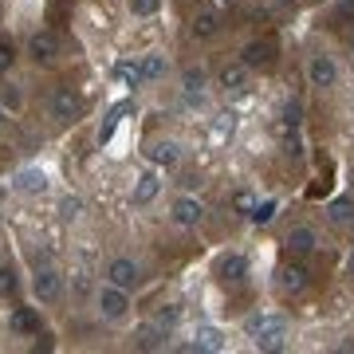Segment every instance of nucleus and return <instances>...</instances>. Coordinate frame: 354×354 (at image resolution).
I'll use <instances>...</instances> for the list:
<instances>
[{"mask_svg":"<svg viewBox=\"0 0 354 354\" xmlns=\"http://www.w3.org/2000/svg\"><path fill=\"white\" fill-rule=\"evenodd\" d=\"M32 288H36V299H44V304H51V299H59V291H64V283H59V272L55 268H36V279H32Z\"/></svg>","mask_w":354,"mask_h":354,"instance_id":"nucleus-1","label":"nucleus"},{"mask_svg":"<svg viewBox=\"0 0 354 354\" xmlns=\"http://www.w3.org/2000/svg\"><path fill=\"white\" fill-rule=\"evenodd\" d=\"M51 114H55V118H64V122H75L79 114H83V99H79L75 91H55V95H51Z\"/></svg>","mask_w":354,"mask_h":354,"instance_id":"nucleus-2","label":"nucleus"},{"mask_svg":"<svg viewBox=\"0 0 354 354\" xmlns=\"http://www.w3.org/2000/svg\"><path fill=\"white\" fill-rule=\"evenodd\" d=\"M28 51H32L36 64H51L59 55V36L55 32H36V36L28 39Z\"/></svg>","mask_w":354,"mask_h":354,"instance_id":"nucleus-3","label":"nucleus"},{"mask_svg":"<svg viewBox=\"0 0 354 354\" xmlns=\"http://www.w3.org/2000/svg\"><path fill=\"white\" fill-rule=\"evenodd\" d=\"M127 291H122V288H114V283H111V288H102L99 291V311H102V319H122V315H127Z\"/></svg>","mask_w":354,"mask_h":354,"instance_id":"nucleus-4","label":"nucleus"},{"mask_svg":"<svg viewBox=\"0 0 354 354\" xmlns=\"http://www.w3.org/2000/svg\"><path fill=\"white\" fill-rule=\"evenodd\" d=\"M307 79H311V87H335V79H339V67L330 64L327 55H315L311 64H307Z\"/></svg>","mask_w":354,"mask_h":354,"instance_id":"nucleus-5","label":"nucleus"},{"mask_svg":"<svg viewBox=\"0 0 354 354\" xmlns=\"http://www.w3.org/2000/svg\"><path fill=\"white\" fill-rule=\"evenodd\" d=\"M244 64L248 67H272L276 64V39H252L244 48Z\"/></svg>","mask_w":354,"mask_h":354,"instance_id":"nucleus-6","label":"nucleus"},{"mask_svg":"<svg viewBox=\"0 0 354 354\" xmlns=\"http://www.w3.org/2000/svg\"><path fill=\"white\" fill-rule=\"evenodd\" d=\"M106 279H111L114 288H122V291L138 288V264H134V260H114V264L106 268Z\"/></svg>","mask_w":354,"mask_h":354,"instance_id":"nucleus-7","label":"nucleus"},{"mask_svg":"<svg viewBox=\"0 0 354 354\" xmlns=\"http://www.w3.org/2000/svg\"><path fill=\"white\" fill-rule=\"evenodd\" d=\"M134 346L138 351H162L165 346V327L162 323H146V327L134 330Z\"/></svg>","mask_w":354,"mask_h":354,"instance_id":"nucleus-8","label":"nucleus"},{"mask_svg":"<svg viewBox=\"0 0 354 354\" xmlns=\"http://www.w3.org/2000/svg\"><path fill=\"white\" fill-rule=\"evenodd\" d=\"M201 216H205V205L197 201V197H181V201L174 205V221L177 225H201Z\"/></svg>","mask_w":354,"mask_h":354,"instance_id":"nucleus-9","label":"nucleus"},{"mask_svg":"<svg viewBox=\"0 0 354 354\" xmlns=\"http://www.w3.org/2000/svg\"><path fill=\"white\" fill-rule=\"evenodd\" d=\"M185 351H189V354H197V351L216 354V351H225V335H221L216 327H197V342H189Z\"/></svg>","mask_w":354,"mask_h":354,"instance_id":"nucleus-10","label":"nucleus"},{"mask_svg":"<svg viewBox=\"0 0 354 354\" xmlns=\"http://www.w3.org/2000/svg\"><path fill=\"white\" fill-rule=\"evenodd\" d=\"M12 185L20 193H44L48 189V174H44V169H20Z\"/></svg>","mask_w":354,"mask_h":354,"instance_id":"nucleus-11","label":"nucleus"},{"mask_svg":"<svg viewBox=\"0 0 354 354\" xmlns=\"http://www.w3.org/2000/svg\"><path fill=\"white\" fill-rule=\"evenodd\" d=\"M216 32H221V16H216L213 8H201V12L193 16V36L209 39V36H216Z\"/></svg>","mask_w":354,"mask_h":354,"instance_id":"nucleus-12","label":"nucleus"},{"mask_svg":"<svg viewBox=\"0 0 354 354\" xmlns=\"http://www.w3.org/2000/svg\"><path fill=\"white\" fill-rule=\"evenodd\" d=\"M158 189H162L158 174H142V177H138V185H134V205H150L153 197H158Z\"/></svg>","mask_w":354,"mask_h":354,"instance_id":"nucleus-13","label":"nucleus"},{"mask_svg":"<svg viewBox=\"0 0 354 354\" xmlns=\"http://www.w3.org/2000/svg\"><path fill=\"white\" fill-rule=\"evenodd\" d=\"M279 288L291 291V295H295V291H304L307 288V272L299 264H288L283 272H279Z\"/></svg>","mask_w":354,"mask_h":354,"instance_id":"nucleus-14","label":"nucleus"},{"mask_svg":"<svg viewBox=\"0 0 354 354\" xmlns=\"http://www.w3.org/2000/svg\"><path fill=\"white\" fill-rule=\"evenodd\" d=\"M244 272H248V260H244L241 252H232L221 260V279H228V283H236V279H244Z\"/></svg>","mask_w":354,"mask_h":354,"instance_id":"nucleus-15","label":"nucleus"},{"mask_svg":"<svg viewBox=\"0 0 354 354\" xmlns=\"http://www.w3.org/2000/svg\"><path fill=\"white\" fill-rule=\"evenodd\" d=\"M288 248H291V252H299V256L311 252V248H315V232H311V228H304V225L291 228V232H288Z\"/></svg>","mask_w":354,"mask_h":354,"instance_id":"nucleus-16","label":"nucleus"},{"mask_svg":"<svg viewBox=\"0 0 354 354\" xmlns=\"http://www.w3.org/2000/svg\"><path fill=\"white\" fill-rule=\"evenodd\" d=\"M150 162L153 165H165V169L177 165V146H174V142H153V146H150Z\"/></svg>","mask_w":354,"mask_h":354,"instance_id":"nucleus-17","label":"nucleus"},{"mask_svg":"<svg viewBox=\"0 0 354 354\" xmlns=\"http://www.w3.org/2000/svg\"><path fill=\"white\" fill-rule=\"evenodd\" d=\"M12 327L20 330V335H39V315L32 311V307H20L12 315Z\"/></svg>","mask_w":354,"mask_h":354,"instance_id":"nucleus-18","label":"nucleus"},{"mask_svg":"<svg viewBox=\"0 0 354 354\" xmlns=\"http://www.w3.org/2000/svg\"><path fill=\"white\" fill-rule=\"evenodd\" d=\"M248 330L252 335H272V330H288V323L279 315H256V319H248Z\"/></svg>","mask_w":354,"mask_h":354,"instance_id":"nucleus-19","label":"nucleus"},{"mask_svg":"<svg viewBox=\"0 0 354 354\" xmlns=\"http://www.w3.org/2000/svg\"><path fill=\"white\" fill-rule=\"evenodd\" d=\"M114 75L122 79V83H130V87H138V83H146V67L142 64H118Z\"/></svg>","mask_w":354,"mask_h":354,"instance_id":"nucleus-20","label":"nucleus"},{"mask_svg":"<svg viewBox=\"0 0 354 354\" xmlns=\"http://www.w3.org/2000/svg\"><path fill=\"white\" fill-rule=\"evenodd\" d=\"M244 75H248V64L225 67V71H221V83H225L228 91H241V87H244Z\"/></svg>","mask_w":354,"mask_h":354,"instance_id":"nucleus-21","label":"nucleus"},{"mask_svg":"<svg viewBox=\"0 0 354 354\" xmlns=\"http://www.w3.org/2000/svg\"><path fill=\"white\" fill-rule=\"evenodd\" d=\"M327 216L335 221V225H346V221L354 216V205L346 201V197H342V201H330V205H327Z\"/></svg>","mask_w":354,"mask_h":354,"instance_id":"nucleus-22","label":"nucleus"},{"mask_svg":"<svg viewBox=\"0 0 354 354\" xmlns=\"http://www.w3.org/2000/svg\"><path fill=\"white\" fill-rule=\"evenodd\" d=\"M130 111V102H118V106H114L111 114H106V122H102V130H99V142H106L114 134V127H118V118H122V114Z\"/></svg>","mask_w":354,"mask_h":354,"instance_id":"nucleus-23","label":"nucleus"},{"mask_svg":"<svg viewBox=\"0 0 354 354\" xmlns=\"http://www.w3.org/2000/svg\"><path fill=\"white\" fill-rule=\"evenodd\" d=\"M256 351H264V354L283 351V330H272V335H256Z\"/></svg>","mask_w":354,"mask_h":354,"instance_id":"nucleus-24","label":"nucleus"},{"mask_svg":"<svg viewBox=\"0 0 354 354\" xmlns=\"http://www.w3.org/2000/svg\"><path fill=\"white\" fill-rule=\"evenodd\" d=\"M181 87L189 91V95H197V91L205 87V71H201V67H185V75H181Z\"/></svg>","mask_w":354,"mask_h":354,"instance_id":"nucleus-25","label":"nucleus"},{"mask_svg":"<svg viewBox=\"0 0 354 354\" xmlns=\"http://www.w3.org/2000/svg\"><path fill=\"white\" fill-rule=\"evenodd\" d=\"M283 122H288V127H299V122H304V102L299 99H288V106H283Z\"/></svg>","mask_w":354,"mask_h":354,"instance_id":"nucleus-26","label":"nucleus"},{"mask_svg":"<svg viewBox=\"0 0 354 354\" xmlns=\"http://www.w3.org/2000/svg\"><path fill=\"white\" fill-rule=\"evenodd\" d=\"M16 291V272L12 268H0V299H8Z\"/></svg>","mask_w":354,"mask_h":354,"instance_id":"nucleus-27","label":"nucleus"},{"mask_svg":"<svg viewBox=\"0 0 354 354\" xmlns=\"http://www.w3.org/2000/svg\"><path fill=\"white\" fill-rule=\"evenodd\" d=\"M162 8V0H130V12L134 16H153Z\"/></svg>","mask_w":354,"mask_h":354,"instance_id":"nucleus-28","label":"nucleus"},{"mask_svg":"<svg viewBox=\"0 0 354 354\" xmlns=\"http://www.w3.org/2000/svg\"><path fill=\"white\" fill-rule=\"evenodd\" d=\"M272 216H276V201H264V205H256V209H252V221H256V225H268Z\"/></svg>","mask_w":354,"mask_h":354,"instance_id":"nucleus-29","label":"nucleus"},{"mask_svg":"<svg viewBox=\"0 0 354 354\" xmlns=\"http://www.w3.org/2000/svg\"><path fill=\"white\" fill-rule=\"evenodd\" d=\"M146 79H158V75H165V59L162 55H146Z\"/></svg>","mask_w":354,"mask_h":354,"instance_id":"nucleus-30","label":"nucleus"},{"mask_svg":"<svg viewBox=\"0 0 354 354\" xmlns=\"http://www.w3.org/2000/svg\"><path fill=\"white\" fill-rule=\"evenodd\" d=\"M79 209H83V201H79V197H64V201H59V216H67V221H71V216H79Z\"/></svg>","mask_w":354,"mask_h":354,"instance_id":"nucleus-31","label":"nucleus"},{"mask_svg":"<svg viewBox=\"0 0 354 354\" xmlns=\"http://www.w3.org/2000/svg\"><path fill=\"white\" fill-rule=\"evenodd\" d=\"M0 102H4L8 111H20V91L16 87H0Z\"/></svg>","mask_w":354,"mask_h":354,"instance_id":"nucleus-32","label":"nucleus"},{"mask_svg":"<svg viewBox=\"0 0 354 354\" xmlns=\"http://www.w3.org/2000/svg\"><path fill=\"white\" fill-rule=\"evenodd\" d=\"M177 319H181V311H177V307H162V311H158V319H153V323H162L165 330L174 327Z\"/></svg>","mask_w":354,"mask_h":354,"instance_id":"nucleus-33","label":"nucleus"},{"mask_svg":"<svg viewBox=\"0 0 354 354\" xmlns=\"http://www.w3.org/2000/svg\"><path fill=\"white\" fill-rule=\"evenodd\" d=\"M12 59H16L12 44H8V39H0V71H8V67H12Z\"/></svg>","mask_w":354,"mask_h":354,"instance_id":"nucleus-34","label":"nucleus"},{"mask_svg":"<svg viewBox=\"0 0 354 354\" xmlns=\"http://www.w3.org/2000/svg\"><path fill=\"white\" fill-rule=\"evenodd\" d=\"M232 205H236V209H241V213H248V216H252V209H256V197H252V193H236V201H232Z\"/></svg>","mask_w":354,"mask_h":354,"instance_id":"nucleus-35","label":"nucleus"},{"mask_svg":"<svg viewBox=\"0 0 354 354\" xmlns=\"http://www.w3.org/2000/svg\"><path fill=\"white\" fill-rule=\"evenodd\" d=\"M342 16H354V0H346V4H342Z\"/></svg>","mask_w":354,"mask_h":354,"instance_id":"nucleus-36","label":"nucleus"},{"mask_svg":"<svg viewBox=\"0 0 354 354\" xmlns=\"http://www.w3.org/2000/svg\"><path fill=\"white\" fill-rule=\"evenodd\" d=\"M346 272H351V276H354V252H351V260H346Z\"/></svg>","mask_w":354,"mask_h":354,"instance_id":"nucleus-37","label":"nucleus"},{"mask_svg":"<svg viewBox=\"0 0 354 354\" xmlns=\"http://www.w3.org/2000/svg\"><path fill=\"white\" fill-rule=\"evenodd\" d=\"M0 122H4V114H0Z\"/></svg>","mask_w":354,"mask_h":354,"instance_id":"nucleus-38","label":"nucleus"},{"mask_svg":"<svg viewBox=\"0 0 354 354\" xmlns=\"http://www.w3.org/2000/svg\"><path fill=\"white\" fill-rule=\"evenodd\" d=\"M228 4H232V0H228Z\"/></svg>","mask_w":354,"mask_h":354,"instance_id":"nucleus-39","label":"nucleus"}]
</instances>
